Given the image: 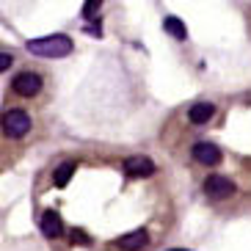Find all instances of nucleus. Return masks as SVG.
<instances>
[{"label": "nucleus", "instance_id": "9", "mask_svg": "<svg viewBox=\"0 0 251 251\" xmlns=\"http://www.w3.org/2000/svg\"><path fill=\"white\" fill-rule=\"evenodd\" d=\"M215 113V105L213 102H196L188 108V122L191 125H207Z\"/></svg>", "mask_w": 251, "mask_h": 251}, {"label": "nucleus", "instance_id": "7", "mask_svg": "<svg viewBox=\"0 0 251 251\" xmlns=\"http://www.w3.org/2000/svg\"><path fill=\"white\" fill-rule=\"evenodd\" d=\"M39 229H42V235H45L47 240H58V237L64 235V221H61V215L55 213V210H47V213H42V218H39Z\"/></svg>", "mask_w": 251, "mask_h": 251}, {"label": "nucleus", "instance_id": "2", "mask_svg": "<svg viewBox=\"0 0 251 251\" xmlns=\"http://www.w3.org/2000/svg\"><path fill=\"white\" fill-rule=\"evenodd\" d=\"M30 133V116L23 108H8L3 111V135L6 138H23Z\"/></svg>", "mask_w": 251, "mask_h": 251}, {"label": "nucleus", "instance_id": "4", "mask_svg": "<svg viewBox=\"0 0 251 251\" xmlns=\"http://www.w3.org/2000/svg\"><path fill=\"white\" fill-rule=\"evenodd\" d=\"M11 91L20 97H36L42 91V77L36 72H17L11 77Z\"/></svg>", "mask_w": 251, "mask_h": 251}, {"label": "nucleus", "instance_id": "8", "mask_svg": "<svg viewBox=\"0 0 251 251\" xmlns=\"http://www.w3.org/2000/svg\"><path fill=\"white\" fill-rule=\"evenodd\" d=\"M149 243V235H147V229H135V232H130V235H122L116 240V246L122 251H141V249H147Z\"/></svg>", "mask_w": 251, "mask_h": 251}, {"label": "nucleus", "instance_id": "15", "mask_svg": "<svg viewBox=\"0 0 251 251\" xmlns=\"http://www.w3.org/2000/svg\"><path fill=\"white\" fill-rule=\"evenodd\" d=\"M86 33H91V36H97V39H100V36H102V28H100L97 23H91L89 28H86Z\"/></svg>", "mask_w": 251, "mask_h": 251}, {"label": "nucleus", "instance_id": "3", "mask_svg": "<svg viewBox=\"0 0 251 251\" xmlns=\"http://www.w3.org/2000/svg\"><path fill=\"white\" fill-rule=\"evenodd\" d=\"M201 191H204L207 199H213V201H224V199H229V196L235 193V182H232L229 177L213 174V177H207V179H204Z\"/></svg>", "mask_w": 251, "mask_h": 251}, {"label": "nucleus", "instance_id": "12", "mask_svg": "<svg viewBox=\"0 0 251 251\" xmlns=\"http://www.w3.org/2000/svg\"><path fill=\"white\" fill-rule=\"evenodd\" d=\"M97 11H100V0H89V3L83 6V20H91V17H97Z\"/></svg>", "mask_w": 251, "mask_h": 251}, {"label": "nucleus", "instance_id": "13", "mask_svg": "<svg viewBox=\"0 0 251 251\" xmlns=\"http://www.w3.org/2000/svg\"><path fill=\"white\" fill-rule=\"evenodd\" d=\"M69 237H72V243H86V246L91 243V237L86 235V232H80V229H72V235Z\"/></svg>", "mask_w": 251, "mask_h": 251}, {"label": "nucleus", "instance_id": "11", "mask_svg": "<svg viewBox=\"0 0 251 251\" xmlns=\"http://www.w3.org/2000/svg\"><path fill=\"white\" fill-rule=\"evenodd\" d=\"M75 169H77V166H75V160H67V163H61L58 169H55V174H52V179H55V185H58V188H64V185H67L69 179H72Z\"/></svg>", "mask_w": 251, "mask_h": 251}, {"label": "nucleus", "instance_id": "1", "mask_svg": "<svg viewBox=\"0 0 251 251\" xmlns=\"http://www.w3.org/2000/svg\"><path fill=\"white\" fill-rule=\"evenodd\" d=\"M28 52L39 55V58H64L72 52V39L64 36V33H55V36H42V39H30Z\"/></svg>", "mask_w": 251, "mask_h": 251}, {"label": "nucleus", "instance_id": "16", "mask_svg": "<svg viewBox=\"0 0 251 251\" xmlns=\"http://www.w3.org/2000/svg\"><path fill=\"white\" fill-rule=\"evenodd\" d=\"M169 251H191V249H169Z\"/></svg>", "mask_w": 251, "mask_h": 251}, {"label": "nucleus", "instance_id": "5", "mask_svg": "<svg viewBox=\"0 0 251 251\" xmlns=\"http://www.w3.org/2000/svg\"><path fill=\"white\" fill-rule=\"evenodd\" d=\"M122 171L133 179L152 177V174H155V163L149 160L147 155H133V157H125V160H122Z\"/></svg>", "mask_w": 251, "mask_h": 251}, {"label": "nucleus", "instance_id": "14", "mask_svg": "<svg viewBox=\"0 0 251 251\" xmlns=\"http://www.w3.org/2000/svg\"><path fill=\"white\" fill-rule=\"evenodd\" d=\"M11 61H14V58H11V52H6V50L0 52V69H3V72H8V67H11Z\"/></svg>", "mask_w": 251, "mask_h": 251}, {"label": "nucleus", "instance_id": "6", "mask_svg": "<svg viewBox=\"0 0 251 251\" xmlns=\"http://www.w3.org/2000/svg\"><path fill=\"white\" fill-rule=\"evenodd\" d=\"M191 157L201 166H218L221 163V149L210 144V141H199V144H193L191 149Z\"/></svg>", "mask_w": 251, "mask_h": 251}, {"label": "nucleus", "instance_id": "10", "mask_svg": "<svg viewBox=\"0 0 251 251\" xmlns=\"http://www.w3.org/2000/svg\"><path fill=\"white\" fill-rule=\"evenodd\" d=\"M163 30H166V33H171L174 39H179V42H185V39H188V30H185V25H182V20H179V17H166V20H163Z\"/></svg>", "mask_w": 251, "mask_h": 251}]
</instances>
